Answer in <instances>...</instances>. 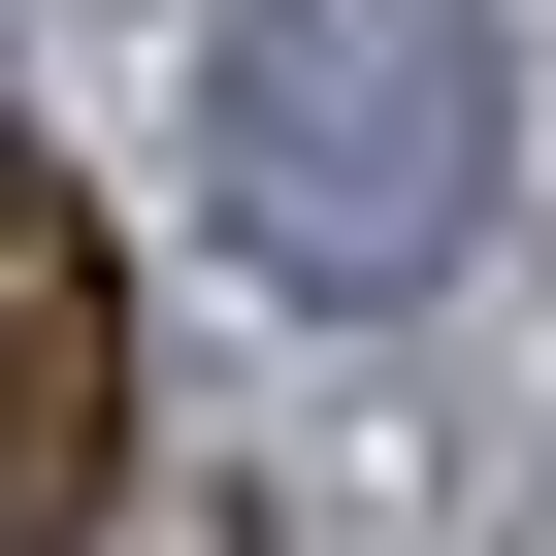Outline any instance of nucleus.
<instances>
[{"label": "nucleus", "mask_w": 556, "mask_h": 556, "mask_svg": "<svg viewBox=\"0 0 556 556\" xmlns=\"http://www.w3.org/2000/svg\"><path fill=\"white\" fill-rule=\"evenodd\" d=\"M491 131H523L491 0H229V66H197V197H229V262H262V295H328V328L458 295Z\"/></svg>", "instance_id": "f257e3e1"}, {"label": "nucleus", "mask_w": 556, "mask_h": 556, "mask_svg": "<svg viewBox=\"0 0 556 556\" xmlns=\"http://www.w3.org/2000/svg\"><path fill=\"white\" fill-rule=\"evenodd\" d=\"M131 491V262L66 197H0V556H66Z\"/></svg>", "instance_id": "f03ea898"}, {"label": "nucleus", "mask_w": 556, "mask_h": 556, "mask_svg": "<svg viewBox=\"0 0 556 556\" xmlns=\"http://www.w3.org/2000/svg\"><path fill=\"white\" fill-rule=\"evenodd\" d=\"M66 556H262V491H99Z\"/></svg>", "instance_id": "7ed1b4c3"}]
</instances>
